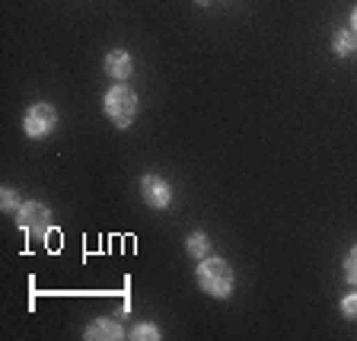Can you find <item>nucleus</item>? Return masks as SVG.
I'll use <instances>...</instances> for the list:
<instances>
[{
    "label": "nucleus",
    "instance_id": "nucleus-6",
    "mask_svg": "<svg viewBox=\"0 0 357 341\" xmlns=\"http://www.w3.org/2000/svg\"><path fill=\"white\" fill-rule=\"evenodd\" d=\"M125 335L128 332L115 319H93L86 326V332H83V338L86 341H119V338H125Z\"/></svg>",
    "mask_w": 357,
    "mask_h": 341
},
{
    "label": "nucleus",
    "instance_id": "nucleus-4",
    "mask_svg": "<svg viewBox=\"0 0 357 341\" xmlns=\"http://www.w3.org/2000/svg\"><path fill=\"white\" fill-rule=\"evenodd\" d=\"M54 128H58V112H54V105H48V103H36L26 115H22V131H26V137H32V141L48 137Z\"/></svg>",
    "mask_w": 357,
    "mask_h": 341
},
{
    "label": "nucleus",
    "instance_id": "nucleus-2",
    "mask_svg": "<svg viewBox=\"0 0 357 341\" xmlns=\"http://www.w3.org/2000/svg\"><path fill=\"white\" fill-rule=\"evenodd\" d=\"M102 109H105V115H109V121L115 128H131L134 119H137V93L119 80L109 93H105Z\"/></svg>",
    "mask_w": 357,
    "mask_h": 341
},
{
    "label": "nucleus",
    "instance_id": "nucleus-7",
    "mask_svg": "<svg viewBox=\"0 0 357 341\" xmlns=\"http://www.w3.org/2000/svg\"><path fill=\"white\" fill-rule=\"evenodd\" d=\"M134 70V61L128 52H121V48H115V52L105 54V74L115 77V80H125V77H131Z\"/></svg>",
    "mask_w": 357,
    "mask_h": 341
},
{
    "label": "nucleus",
    "instance_id": "nucleus-10",
    "mask_svg": "<svg viewBox=\"0 0 357 341\" xmlns=\"http://www.w3.org/2000/svg\"><path fill=\"white\" fill-rule=\"evenodd\" d=\"M131 338H137V341H160V328H156L153 322H137V326L131 328Z\"/></svg>",
    "mask_w": 357,
    "mask_h": 341
},
{
    "label": "nucleus",
    "instance_id": "nucleus-9",
    "mask_svg": "<svg viewBox=\"0 0 357 341\" xmlns=\"http://www.w3.org/2000/svg\"><path fill=\"white\" fill-rule=\"evenodd\" d=\"M185 249H188V255H195V259H204V255L211 252V239L204 236V233H192Z\"/></svg>",
    "mask_w": 357,
    "mask_h": 341
},
{
    "label": "nucleus",
    "instance_id": "nucleus-8",
    "mask_svg": "<svg viewBox=\"0 0 357 341\" xmlns=\"http://www.w3.org/2000/svg\"><path fill=\"white\" fill-rule=\"evenodd\" d=\"M332 52L338 54V58H351V54L357 52V36H354L351 29L335 32V38H332Z\"/></svg>",
    "mask_w": 357,
    "mask_h": 341
},
{
    "label": "nucleus",
    "instance_id": "nucleus-11",
    "mask_svg": "<svg viewBox=\"0 0 357 341\" xmlns=\"http://www.w3.org/2000/svg\"><path fill=\"white\" fill-rule=\"evenodd\" d=\"M344 281L348 284H354L357 287V245H351L348 249V255H344Z\"/></svg>",
    "mask_w": 357,
    "mask_h": 341
},
{
    "label": "nucleus",
    "instance_id": "nucleus-5",
    "mask_svg": "<svg viewBox=\"0 0 357 341\" xmlns=\"http://www.w3.org/2000/svg\"><path fill=\"white\" fill-rule=\"evenodd\" d=\"M141 198H144V204L147 208H153V211H163V208H169V201H172V188H169V182L166 179H160V176H144L141 179Z\"/></svg>",
    "mask_w": 357,
    "mask_h": 341
},
{
    "label": "nucleus",
    "instance_id": "nucleus-15",
    "mask_svg": "<svg viewBox=\"0 0 357 341\" xmlns=\"http://www.w3.org/2000/svg\"><path fill=\"white\" fill-rule=\"evenodd\" d=\"M195 3H198V7H208V3H211V0H195Z\"/></svg>",
    "mask_w": 357,
    "mask_h": 341
},
{
    "label": "nucleus",
    "instance_id": "nucleus-1",
    "mask_svg": "<svg viewBox=\"0 0 357 341\" xmlns=\"http://www.w3.org/2000/svg\"><path fill=\"white\" fill-rule=\"evenodd\" d=\"M195 278H198V287L208 294V297H217V300H227L233 294V284H236V278H233V268L227 265L223 259H214V255H204V259H198V271H195Z\"/></svg>",
    "mask_w": 357,
    "mask_h": 341
},
{
    "label": "nucleus",
    "instance_id": "nucleus-3",
    "mask_svg": "<svg viewBox=\"0 0 357 341\" xmlns=\"http://www.w3.org/2000/svg\"><path fill=\"white\" fill-rule=\"evenodd\" d=\"M16 223H20V230L26 236L45 239L48 230H52V214H48L42 201H22V208L16 211Z\"/></svg>",
    "mask_w": 357,
    "mask_h": 341
},
{
    "label": "nucleus",
    "instance_id": "nucleus-13",
    "mask_svg": "<svg viewBox=\"0 0 357 341\" xmlns=\"http://www.w3.org/2000/svg\"><path fill=\"white\" fill-rule=\"evenodd\" d=\"M342 312H344V319H357V294L342 297Z\"/></svg>",
    "mask_w": 357,
    "mask_h": 341
},
{
    "label": "nucleus",
    "instance_id": "nucleus-14",
    "mask_svg": "<svg viewBox=\"0 0 357 341\" xmlns=\"http://www.w3.org/2000/svg\"><path fill=\"white\" fill-rule=\"evenodd\" d=\"M351 32L357 36V7H354V13H351Z\"/></svg>",
    "mask_w": 357,
    "mask_h": 341
},
{
    "label": "nucleus",
    "instance_id": "nucleus-12",
    "mask_svg": "<svg viewBox=\"0 0 357 341\" xmlns=\"http://www.w3.org/2000/svg\"><path fill=\"white\" fill-rule=\"evenodd\" d=\"M0 204H3V211H7V214H16V211L22 208V201H20V195H16V188H3V192H0Z\"/></svg>",
    "mask_w": 357,
    "mask_h": 341
}]
</instances>
